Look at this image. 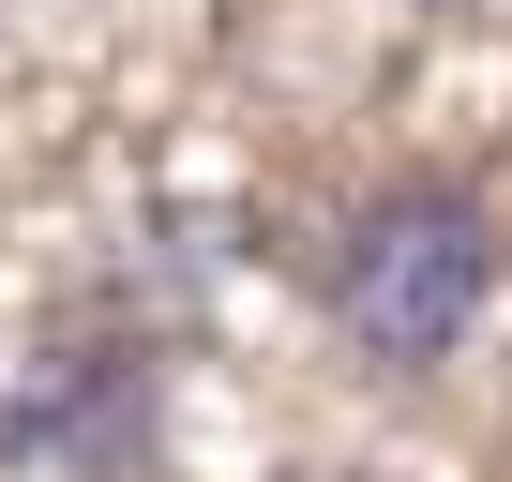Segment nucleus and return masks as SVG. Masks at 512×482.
Instances as JSON below:
<instances>
[{"label": "nucleus", "mask_w": 512, "mask_h": 482, "mask_svg": "<svg viewBox=\"0 0 512 482\" xmlns=\"http://www.w3.org/2000/svg\"><path fill=\"white\" fill-rule=\"evenodd\" d=\"M0 452H16V467H76V482H121V467L151 452V362H121V347H61V362L16 392Z\"/></svg>", "instance_id": "obj_2"}, {"label": "nucleus", "mask_w": 512, "mask_h": 482, "mask_svg": "<svg viewBox=\"0 0 512 482\" xmlns=\"http://www.w3.org/2000/svg\"><path fill=\"white\" fill-rule=\"evenodd\" d=\"M332 332L377 362V377H437L482 302H497V211L467 181H377L347 226H332V272H317Z\"/></svg>", "instance_id": "obj_1"}]
</instances>
